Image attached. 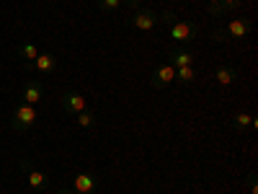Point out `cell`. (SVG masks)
I'll use <instances>...</instances> for the list:
<instances>
[{"instance_id":"obj_1","label":"cell","mask_w":258,"mask_h":194,"mask_svg":"<svg viewBox=\"0 0 258 194\" xmlns=\"http://www.w3.org/2000/svg\"><path fill=\"white\" fill-rule=\"evenodd\" d=\"M36 109L31 104H24L21 101L16 109H13V117H11V129L13 132H26V129H31L36 124Z\"/></svg>"},{"instance_id":"obj_2","label":"cell","mask_w":258,"mask_h":194,"mask_svg":"<svg viewBox=\"0 0 258 194\" xmlns=\"http://www.w3.org/2000/svg\"><path fill=\"white\" fill-rule=\"evenodd\" d=\"M165 26H168V36L173 39V41H178V44H191V41L199 36L197 24H191V21H178V18H173V21H170V24H165Z\"/></svg>"},{"instance_id":"obj_3","label":"cell","mask_w":258,"mask_h":194,"mask_svg":"<svg viewBox=\"0 0 258 194\" xmlns=\"http://www.w3.org/2000/svg\"><path fill=\"white\" fill-rule=\"evenodd\" d=\"M129 21H132V26L140 29V31H153V29H158V24H160V16H158L155 11H150V8H137Z\"/></svg>"},{"instance_id":"obj_4","label":"cell","mask_w":258,"mask_h":194,"mask_svg":"<svg viewBox=\"0 0 258 194\" xmlns=\"http://www.w3.org/2000/svg\"><path fill=\"white\" fill-rule=\"evenodd\" d=\"M176 80V68L170 62H163V65H158V68L153 70V75H150V85H153V88H168L170 83Z\"/></svg>"},{"instance_id":"obj_5","label":"cell","mask_w":258,"mask_h":194,"mask_svg":"<svg viewBox=\"0 0 258 194\" xmlns=\"http://www.w3.org/2000/svg\"><path fill=\"white\" fill-rule=\"evenodd\" d=\"M21 168L26 171V181H29V186H31L34 191H47V189L52 186V179H49L47 174H41V171H36L29 161H21Z\"/></svg>"},{"instance_id":"obj_6","label":"cell","mask_w":258,"mask_h":194,"mask_svg":"<svg viewBox=\"0 0 258 194\" xmlns=\"http://www.w3.org/2000/svg\"><path fill=\"white\" fill-rule=\"evenodd\" d=\"M59 104H62V109L68 112V114H80V112H85V106H88V101H85V96H80V93H75V91H70V93H64L62 99H59Z\"/></svg>"},{"instance_id":"obj_7","label":"cell","mask_w":258,"mask_h":194,"mask_svg":"<svg viewBox=\"0 0 258 194\" xmlns=\"http://www.w3.org/2000/svg\"><path fill=\"white\" fill-rule=\"evenodd\" d=\"M29 70H36L41 75H52L57 70V57H52L49 52H39V57L29 65Z\"/></svg>"},{"instance_id":"obj_8","label":"cell","mask_w":258,"mask_h":194,"mask_svg":"<svg viewBox=\"0 0 258 194\" xmlns=\"http://www.w3.org/2000/svg\"><path fill=\"white\" fill-rule=\"evenodd\" d=\"M250 29H253V24L248 18H232L225 29V34H227V39H245L250 34Z\"/></svg>"},{"instance_id":"obj_9","label":"cell","mask_w":258,"mask_h":194,"mask_svg":"<svg viewBox=\"0 0 258 194\" xmlns=\"http://www.w3.org/2000/svg\"><path fill=\"white\" fill-rule=\"evenodd\" d=\"M41 96H44V88H41V83H36V80H29L26 85H24V91H21V99H24V104H39L41 101Z\"/></svg>"},{"instance_id":"obj_10","label":"cell","mask_w":258,"mask_h":194,"mask_svg":"<svg viewBox=\"0 0 258 194\" xmlns=\"http://www.w3.org/2000/svg\"><path fill=\"white\" fill-rule=\"evenodd\" d=\"M96 189V176L93 174H78L73 179V191L75 194H91Z\"/></svg>"},{"instance_id":"obj_11","label":"cell","mask_w":258,"mask_h":194,"mask_svg":"<svg viewBox=\"0 0 258 194\" xmlns=\"http://www.w3.org/2000/svg\"><path fill=\"white\" fill-rule=\"evenodd\" d=\"M235 78H238V70L232 68V65H220L217 70H214V80H217L222 88H227V85L235 83Z\"/></svg>"},{"instance_id":"obj_12","label":"cell","mask_w":258,"mask_h":194,"mask_svg":"<svg viewBox=\"0 0 258 194\" xmlns=\"http://www.w3.org/2000/svg\"><path fill=\"white\" fill-rule=\"evenodd\" d=\"M168 62L173 65V68H186V65H194V55L186 52V50H170Z\"/></svg>"},{"instance_id":"obj_13","label":"cell","mask_w":258,"mask_h":194,"mask_svg":"<svg viewBox=\"0 0 258 194\" xmlns=\"http://www.w3.org/2000/svg\"><path fill=\"white\" fill-rule=\"evenodd\" d=\"M232 124H235V129H238V132H248V129H253V127H255V117H250V114L240 112V114H235Z\"/></svg>"},{"instance_id":"obj_14","label":"cell","mask_w":258,"mask_h":194,"mask_svg":"<svg viewBox=\"0 0 258 194\" xmlns=\"http://www.w3.org/2000/svg\"><path fill=\"white\" fill-rule=\"evenodd\" d=\"M176 80L181 85H191L194 80H197V68L194 65H186V68H176Z\"/></svg>"},{"instance_id":"obj_15","label":"cell","mask_w":258,"mask_h":194,"mask_svg":"<svg viewBox=\"0 0 258 194\" xmlns=\"http://www.w3.org/2000/svg\"><path fill=\"white\" fill-rule=\"evenodd\" d=\"M18 55L26 60V68H29V65L39 57V50H36V44H31V41H24V44L18 47Z\"/></svg>"},{"instance_id":"obj_16","label":"cell","mask_w":258,"mask_h":194,"mask_svg":"<svg viewBox=\"0 0 258 194\" xmlns=\"http://www.w3.org/2000/svg\"><path fill=\"white\" fill-rule=\"evenodd\" d=\"M96 114H91L88 109H85V112H80V114H75V124L78 127H85V129H91V127H96Z\"/></svg>"},{"instance_id":"obj_17","label":"cell","mask_w":258,"mask_h":194,"mask_svg":"<svg viewBox=\"0 0 258 194\" xmlns=\"http://www.w3.org/2000/svg\"><path fill=\"white\" fill-rule=\"evenodd\" d=\"M119 6H121V0H98V8L106 13H116Z\"/></svg>"},{"instance_id":"obj_18","label":"cell","mask_w":258,"mask_h":194,"mask_svg":"<svg viewBox=\"0 0 258 194\" xmlns=\"http://www.w3.org/2000/svg\"><path fill=\"white\" fill-rule=\"evenodd\" d=\"M207 13H209V16H225L227 11L222 8V3L217 0V3H209V6H207Z\"/></svg>"},{"instance_id":"obj_19","label":"cell","mask_w":258,"mask_h":194,"mask_svg":"<svg viewBox=\"0 0 258 194\" xmlns=\"http://www.w3.org/2000/svg\"><path fill=\"white\" fill-rule=\"evenodd\" d=\"M222 3V8L227 11V13H232V11H238L240 6H243V0H220Z\"/></svg>"},{"instance_id":"obj_20","label":"cell","mask_w":258,"mask_h":194,"mask_svg":"<svg viewBox=\"0 0 258 194\" xmlns=\"http://www.w3.org/2000/svg\"><path fill=\"white\" fill-rule=\"evenodd\" d=\"M212 39H214V41H225V39H227V34H225L222 29H214V31H212Z\"/></svg>"},{"instance_id":"obj_21","label":"cell","mask_w":258,"mask_h":194,"mask_svg":"<svg viewBox=\"0 0 258 194\" xmlns=\"http://www.w3.org/2000/svg\"><path fill=\"white\" fill-rule=\"evenodd\" d=\"M248 186H250V194H258V186H255V174L248 176Z\"/></svg>"},{"instance_id":"obj_22","label":"cell","mask_w":258,"mask_h":194,"mask_svg":"<svg viewBox=\"0 0 258 194\" xmlns=\"http://www.w3.org/2000/svg\"><path fill=\"white\" fill-rule=\"evenodd\" d=\"M57 194H75V191H68V189H59Z\"/></svg>"},{"instance_id":"obj_23","label":"cell","mask_w":258,"mask_h":194,"mask_svg":"<svg viewBox=\"0 0 258 194\" xmlns=\"http://www.w3.org/2000/svg\"><path fill=\"white\" fill-rule=\"evenodd\" d=\"M207 3H217V0H207Z\"/></svg>"}]
</instances>
